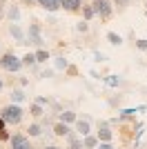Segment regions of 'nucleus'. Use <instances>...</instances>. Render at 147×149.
I'll use <instances>...</instances> for the list:
<instances>
[{
  "mask_svg": "<svg viewBox=\"0 0 147 149\" xmlns=\"http://www.w3.org/2000/svg\"><path fill=\"white\" fill-rule=\"evenodd\" d=\"M22 116H24L22 107L16 105V102H11V105H7V107L0 109V118L5 120L7 125H18V123H22Z\"/></svg>",
  "mask_w": 147,
  "mask_h": 149,
  "instance_id": "obj_1",
  "label": "nucleus"
},
{
  "mask_svg": "<svg viewBox=\"0 0 147 149\" xmlns=\"http://www.w3.org/2000/svg\"><path fill=\"white\" fill-rule=\"evenodd\" d=\"M0 67L5 69V71L16 74V71H20V67H22V58H18L13 51H7V54H2V58H0Z\"/></svg>",
  "mask_w": 147,
  "mask_h": 149,
  "instance_id": "obj_2",
  "label": "nucleus"
},
{
  "mask_svg": "<svg viewBox=\"0 0 147 149\" xmlns=\"http://www.w3.org/2000/svg\"><path fill=\"white\" fill-rule=\"evenodd\" d=\"M94 11H96V16H100V18H109L111 11H114V0H94Z\"/></svg>",
  "mask_w": 147,
  "mask_h": 149,
  "instance_id": "obj_3",
  "label": "nucleus"
},
{
  "mask_svg": "<svg viewBox=\"0 0 147 149\" xmlns=\"http://www.w3.org/2000/svg\"><path fill=\"white\" fill-rule=\"evenodd\" d=\"M9 145H11V149H34L31 143H29V138L24 136V134H16V136H11Z\"/></svg>",
  "mask_w": 147,
  "mask_h": 149,
  "instance_id": "obj_4",
  "label": "nucleus"
},
{
  "mask_svg": "<svg viewBox=\"0 0 147 149\" xmlns=\"http://www.w3.org/2000/svg\"><path fill=\"white\" fill-rule=\"evenodd\" d=\"M29 42H34V45H38V47H43V36H40V25H29Z\"/></svg>",
  "mask_w": 147,
  "mask_h": 149,
  "instance_id": "obj_5",
  "label": "nucleus"
},
{
  "mask_svg": "<svg viewBox=\"0 0 147 149\" xmlns=\"http://www.w3.org/2000/svg\"><path fill=\"white\" fill-rule=\"evenodd\" d=\"M96 138L100 140V143H109V140H111V129H109V125H107V123H100V125H98Z\"/></svg>",
  "mask_w": 147,
  "mask_h": 149,
  "instance_id": "obj_6",
  "label": "nucleus"
},
{
  "mask_svg": "<svg viewBox=\"0 0 147 149\" xmlns=\"http://www.w3.org/2000/svg\"><path fill=\"white\" fill-rule=\"evenodd\" d=\"M38 5L43 7V9H47V11H58V9H62L60 0H38Z\"/></svg>",
  "mask_w": 147,
  "mask_h": 149,
  "instance_id": "obj_7",
  "label": "nucleus"
},
{
  "mask_svg": "<svg viewBox=\"0 0 147 149\" xmlns=\"http://www.w3.org/2000/svg\"><path fill=\"white\" fill-rule=\"evenodd\" d=\"M60 5L67 11H78L80 7H83V0H60Z\"/></svg>",
  "mask_w": 147,
  "mask_h": 149,
  "instance_id": "obj_8",
  "label": "nucleus"
},
{
  "mask_svg": "<svg viewBox=\"0 0 147 149\" xmlns=\"http://www.w3.org/2000/svg\"><path fill=\"white\" fill-rule=\"evenodd\" d=\"M76 131H78L83 138L89 136V131H92V127H89V120H78V123H76Z\"/></svg>",
  "mask_w": 147,
  "mask_h": 149,
  "instance_id": "obj_9",
  "label": "nucleus"
},
{
  "mask_svg": "<svg viewBox=\"0 0 147 149\" xmlns=\"http://www.w3.org/2000/svg\"><path fill=\"white\" fill-rule=\"evenodd\" d=\"M9 33H11V36L16 38L18 42H24V31L20 29V27L16 25V22H13V25H9Z\"/></svg>",
  "mask_w": 147,
  "mask_h": 149,
  "instance_id": "obj_10",
  "label": "nucleus"
},
{
  "mask_svg": "<svg viewBox=\"0 0 147 149\" xmlns=\"http://www.w3.org/2000/svg\"><path fill=\"white\" fill-rule=\"evenodd\" d=\"M54 134H56V136H69L71 131H69V125H65V123H56V125H54Z\"/></svg>",
  "mask_w": 147,
  "mask_h": 149,
  "instance_id": "obj_11",
  "label": "nucleus"
},
{
  "mask_svg": "<svg viewBox=\"0 0 147 149\" xmlns=\"http://www.w3.org/2000/svg\"><path fill=\"white\" fill-rule=\"evenodd\" d=\"M83 145H85V149H96L98 145H100V140H98L96 136H85L83 138Z\"/></svg>",
  "mask_w": 147,
  "mask_h": 149,
  "instance_id": "obj_12",
  "label": "nucleus"
},
{
  "mask_svg": "<svg viewBox=\"0 0 147 149\" xmlns=\"http://www.w3.org/2000/svg\"><path fill=\"white\" fill-rule=\"evenodd\" d=\"M69 145H67V149H83L85 147V145H83V140H78V138L76 136H71V134H69Z\"/></svg>",
  "mask_w": 147,
  "mask_h": 149,
  "instance_id": "obj_13",
  "label": "nucleus"
},
{
  "mask_svg": "<svg viewBox=\"0 0 147 149\" xmlns=\"http://www.w3.org/2000/svg\"><path fill=\"white\" fill-rule=\"evenodd\" d=\"M22 100H24V91H22V89H13V91H11V102L18 105V102H22Z\"/></svg>",
  "mask_w": 147,
  "mask_h": 149,
  "instance_id": "obj_14",
  "label": "nucleus"
},
{
  "mask_svg": "<svg viewBox=\"0 0 147 149\" xmlns=\"http://www.w3.org/2000/svg\"><path fill=\"white\" fill-rule=\"evenodd\" d=\"M74 120H76V113H74V111H62L60 113V123L69 125V123H74Z\"/></svg>",
  "mask_w": 147,
  "mask_h": 149,
  "instance_id": "obj_15",
  "label": "nucleus"
},
{
  "mask_svg": "<svg viewBox=\"0 0 147 149\" xmlns=\"http://www.w3.org/2000/svg\"><path fill=\"white\" fill-rule=\"evenodd\" d=\"M22 65H27V67H34V65H38V60H36V54H24V58H22Z\"/></svg>",
  "mask_w": 147,
  "mask_h": 149,
  "instance_id": "obj_16",
  "label": "nucleus"
},
{
  "mask_svg": "<svg viewBox=\"0 0 147 149\" xmlns=\"http://www.w3.org/2000/svg\"><path fill=\"white\" fill-rule=\"evenodd\" d=\"M83 16H85V20L94 18V16H96V11H94V5H83Z\"/></svg>",
  "mask_w": 147,
  "mask_h": 149,
  "instance_id": "obj_17",
  "label": "nucleus"
},
{
  "mask_svg": "<svg viewBox=\"0 0 147 149\" xmlns=\"http://www.w3.org/2000/svg\"><path fill=\"white\" fill-rule=\"evenodd\" d=\"M107 40H109L111 45H123V36H118L116 31H109V33H107Z\"/></svg>",
  "mask_w": 147,
  "mask_h": 149,
  "instance_id": "obj_18",
  "label": "nucleus"
},
{
  "mask_svg": "<svg viewBox=\"0 0 147 149\" xmlns=\"http://www.w3.org/2000/svg\"><path fill=\"white\" fill-rule=\"evenodd\" d=\"M7 16H9V20H13V22H16V20L20 18V11H18V7H9V9H7Z\"/></svg>",
  "mask_w": 147,
  "mask_h": 149,
  "instance_id": "obj_19",
  "label": "nucleus"
},
{
  "mask_svg": "<svg viewBox=\"0 0 147 149\" xmlns=\"http://www.w3.org/2000/svg\"><path fill=\"white\" fill-rule=\"evenodd\" d=\"M27 131H29V136L36 138V136H40V134H43V127H40L38 123H34V125H29V129H27Z\"/></svg>",
  "mask_w": 147,
  "mask_h": 149,
  "instance_id": "obj_20",
  "label": "nucleus"
},
{
  "mask_svg": "<svg viewBox=\"0 0 147 149\" xmlns=\"http://www.w3.org/2000/svg\"><path fill=\"white\" fill-rule=\"evenodd\" d=\"M36 60H38V62H47V60H49V51L38 49V51H36Z\"/></svg>",
  "mask_w": 147,
  "mask_h": 149,
  "instance_id": "obj_21",
  "label": "nucleus"
},
{
  "mask_svg": "<svg viewBox=\"0 0 147 149\" xmlns=\"http://www.w3.org/2000/svg\"><path fill=\"white\" fill-rule=\"evenodd\" d=\"M43 105H38V102H34V105H31V116H36V118H40V116H43Z\"/></svg>",
  "mask_w": 147,
  "mask_h": 149,
  "instance_id": "obj_22",
  "label": "nucleus"
},
{
  "mask_svg": "<svg viewBox=\"0 0 147 149\" xmlns=\"http://www.w3.org/2000/svg\"><path fill=\"white\" fill-rule=\"evenodd\" d=\"M105 82H107L109 87H118V85H120V78H118V76H107Z\"/></svg>",
  "mask_w": 147,
  "mask_h": 149,
  "instance_id": "obj_23",
  "label": "nucleus"
},
{
  "mask_svg": "<svg viewBox=\"0 0 147 149\" xmlns=\"http://www.w3.org/2000/svg\"><path fill=\"white\" fill-rule=\"evenodd\" d=\"M76 29L83 31V33H85V31H89V25H87V20H80L78 25H76Z\"/></svg>",
  "mask_w": 147,
  "mask_h": 149,
  "instance_id": "obj_24",
  "label": "nucleus"
},
{
  "mask_svg": "<svg viewBox=\"0 0 147 149\" xmlns=\"http://www.w3.org/2000/svg\"><path fill=\"white\" fill-rule=\"evenodd\" d=\"M56 67H58V69L67 67V60H65V58H58V60H56Z\"/></svg>",
  "mask_w": 147,
  "mask_h": 149,
  "instance_id": "obj_25",
  "label": "nucleus"
},
{
  "mask_svg": "<svg viewBox=\"0 0 147 149\" xmlns=\"http://www.w3.org/2000/svg\"><path fill=\"white\" fill-rule=\"evenodd\" d=\"M136 47L145 51V49H147V40H136Z\"/></svg>",
  "mask_w": 147,
  "mask_h": 149,
  "instance_id": "obj_26",
  "label": "nucleus"
},
{
  "mask_svg": "<svg viewBox=\"0 0 147 149\" xmlns=\"http://www.w3.org/2000/svg\"><path fill=\"white\" fill-rule=\"evenodd\" d=\"M0 140H11V138H9V131H0Z\"/></svg>",
  "mask_w": 147,
  "mask_h": 149,
  "instance_id": "obj_27",
  "label": "nucleus"
},
{
  "mask_svg": "<svg viewBox=\"0 0 147 149\" xmlns=\"http://www.w3.org/2000/svg\"><path fill=\"white\" fill-rule=\"evenodd\" d=\"M114 5H118V7H127V5H129V0H114Z\"/></svg>",
  "mask_w": 147,
  "mask_h": 149,
  "instance_id": "obj_28",
  "label": "nucleus"
},
{
  "mask_svg": "<svg viewBox=\"0 0 147 149\" xmlns=\"http://www.w3.org/2000/svg\"><path fill=\"white\" fill-rule=\"evenodd\" d=\"M36 102H38V105H47V98H45V96H38Z\"/></svg>",
  "mask_w": 147,
  "mask_h": 149,
  "instance_id": "obj_29",
  "label": "nucleus"
},
{
  "mask_svg": "<svg viewBox=\"0 0 147 149\" xmlns=\"http://www.w3.org/2000/svg\"><path fill=\"white\" fill-rule=\"evenodd\" d=\"M98 149H114V147H111L109 143H100V145H98Z\"/></svg>",
  "mask_w": 147,
  "mask_h": 149,
  "instance_id": "obj_30",
  "label": "nucleus"
},
{
  "mask_svg": "<svg viewBox=\"0 0 147 149\" xmlns=\"http://www.w3.org/2000/svg\"><path fill=\"white\" fill-rule=\"evenodd\" d=\"M2 16H5V2L0 0V18H2Z\"/></svg>",
  "mask_w": 147,
  "mask_h": 149,
  "instance_id": "obj_31",
  "label": "nucleus"
},
{
  "mask_svg": "<svg viewBox=\"0 0 147 149\" xmlns=\"http://www.w3.org/2000/svg\"><path fill=\"white\" fill-rule=\"evenodd\" d=\"M5 129H7V123H5L2 118H0V131H5Z\"/></svg>",
  "mask_w": 147,
  "mask_h": 149,
  "instance_id": "obj_32",
  "label": "nucleus"
},
{
  "mask_svg": "<svg viewBox=\"0 0 147 149\" xmlns=\"http://www.w3.org/2000/svg\"><path fill=\"white\" fill-rule=\"evenodd\" d=\"M20 2H24V5H34V2H38V0H20Z\"/></svg>",
  "mask_w": 147,
  "mask_h": 149,
  "instance_id": "obj_33",
  "label": "nucleus"
},
{
  "mask_svg": "<svg viewBox=\"0 0 147 149\" xmlns=\"http://www.w3.org/2000/svg\"><path fill=\"white\" fill-rule=\"evenodd\" d=\"M43 149H60V147H56V145H49V147H43Z\"/></svg>",
  "mask_w": 147,
  "mask_h": 149,
  "instance_id": "obj_34",
  "label": "nucleus"
},
{
  "mask_svg": "<svg viewBox=\"0 0 147 149\" xmlns=\"http://www.w3.org/2000/svg\"><path fill=\"white\" fill-rule=\"evenodd\" d=\"M0 91H2V78H0Z\"/></svg>",
  "mask_w": 147,
  "mask_h": 149,
  "instance_id": "obj_35",
  "label": "nucleus"
},
{
  "mask_svg": "<svg viewBox=\"0 0 147 149\" xmlns=\"http://www.w3.org/2000/svg\"><path fill=\"white\" fill-rule=\"evenodd\" d=\"M145 16H147V11H145Z\"/></svg>",
  "mask_w": 147,
  "mask_h": 149,
  "instance_id": "obj_36",
  "label": "nucleus"
},
{
  "mask_svg": "<svg viewBox=\"0 0 147 149\" xmlns=\"http://www.w3.org/2000/svg\"><path fill=\"white\" fill-rule=\"evenodd\" d=\"M114 149H116V147H114Z\"/></svg>",
  "mask_w": 147,
  "mask_h": 149,
  "instance_id": "obj_37",
  "label": "nucleus"
},
{
  "mask_svg": "<svg viewBox=\"0 0 147 149\" xmlns=\"http://www.w3.org/2000/svg\"><path fill=\"white\" fill-rule=\"evenodd\" d=\"M96 149H98V147H96Z\"/></svg>",
  "mask_w": 147,
  "mask_h": 149,
  "instance_id": "obj_38",
  "label": "nucleus"
}]
</instances>
